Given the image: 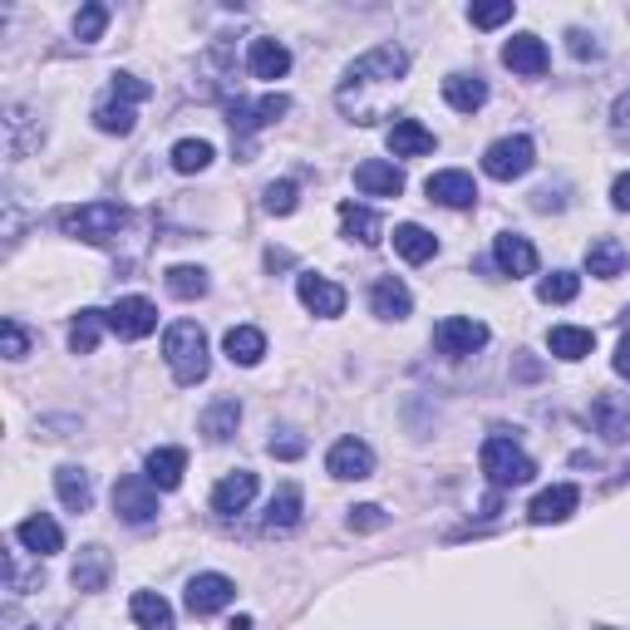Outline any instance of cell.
Segmentation results:
<instances>
[{
  "label": "cell",
  "instance_id": "28",
  "mask_svg": "<svg viewBox=\"0 0 630 630\" xmlns=\"http://www.w3.org/2000/svg\"><path fill=\"white\" fill-rule=\"evenodd\" d=\"M586 271H591V276H601V281L621 276V271H626V247L616 237H596L591 247H586Z\"/></svg>",
  "mask_w": 630,
  "mask_h": 630
},
{
  "label": "cell",
  "instance_id": "32",
  "mask_svg": "<svg viewBox=\"0 0 630 630\" xmlns=\"http://www.w3.org/2000/svg\"><path fill=\"white\" fill-rule=\"evenodd\" d=\"M296 528H301V488L286 482L267 508V532H296Z\"/></svg>",
  "mask_w": 630,
  "mask_h": 630
},
{
  "label": "cell",
  "instance_id": "48",
  "mask_svg": "<svg viewBox=\"0 0 630 630\" xmlns=\"http://www.w3.org/2000/svg\"><path fill=\"white\" fill-rule=\"evenodd\" d=\"M611 203H616V213H630V173H621L611 183Z\"/></svg>",
  "mask_w": 630,
  "mask_h": 630
},
{
  "label": "cell",
  "instance_id": "10",
  "mask_svg": "<svg viewBox=\"0 0 630 630\" xmlns=\"http://www.w3.org/2000/svg\"><path fill=\"white\" fill-rule=\"evenodd\" d=\"M109 330L119 340H143V335L158 330V306L149 296H123L119 306L109 311Z\"/></svg>",
  "mask_w": 630,
  "mask_h": 630
},
{
  "label": "cell",
  "instance_id": "30",
  "mask_svg": "<svg viewBox=\"0 0 630 630\" xmlns=\"http://www.w3.org/2000/svg\"><path fill=\"white\" fill-rule=\"evenodd\" d=\"M394 251L409 261V267H424V261L438 251V241L428 237L419 222H399V227H394Z\"/></svg>",
  "mask_w": 630,
  "mask_h": 630
},
{
  "label": "cell",
  "instance_id": "18",
  "mask_svg": "<svg viewBox=\"0 0 630 630\" xmlns=\"http://www.w3.org/2000/svg\"><path fill=\"white\" fill-rule=\"evenodd\" d=\"M355 187L365 197H399L404 193V173H399L390 158H370V163L355 167Z\"/></svg>",
  "mask_w": 630,
  "mask_h": 630
},
{
  "label": "cell",
  "instance_id": "2",
  "mask_svg": "<svg viewBox=\"0 0 630 630\" xmlns=\"http://www.w3.org/2000/svg\"><path fill=\"white\" fill-rule=\"evenodd\" d=\"M129 222V207L123 203H79V207H65L59 213V232L75 237V241H109L119 237V227Z\"/></svg>",
  "mask_w": 630,
  "mask_h": 630
},
{
  "label": "cell",
  "instance_id": "46",
  "mask_svg": "<svg viewBox=\"0 0 630 630\" xmlns=\"http://www.w3.org/2000/svg\"><path fill=\"white\" fill-rule=\"evenodd\" d=\"M384 508H374V502H365V508H350V528L355 532H380L384 528Z\"/></svg>",
  "mask_w": 630,
  "mask_h": 630
},
{
  "label": "cell",
  "instance_id": "36",
  "mask_svg": "<svg viewBox=\"0 0 630 630\" xmlns=\"http://www.w3.org/2000/svg\"><path fill=\"white\" fill-rule=\"evenodd\" d=\"M237 424H241V404H237V399H217V404L203 414V434L213 438V444H227V438L237 434Z\"/></svg>",
  "mask_w": 630,
  "mask_h": 630
},
{
  "label": "cell",
  "instance_id": "1",
  "mask_svg": "<svg viewBox=\"0 0 630 630\" xmlns=\"http://www.w3.org/2000/svg\"><path fill=\"white\" fill-rule=\"evenodd\" d=\"M163 360L173 370L177 384H203L213 370V355H207V335L197 321H173L163 330Z\"/></svg>",
  "mask_w": 630,
  "mask_h": 630
},
{
  "label": "cell",
  "instance_id": "9",
  "mask_svg": "<svg viewBox=\"0 0 630 630\" xmlns=\"http://www.w3.org/2000/svg\"><path fill=\"white\" fill-rule=\"evenodd\" d=\"M232 601H237V582L232 576H222V572H203V576L187 582V611L193 616H217Z\"/></svg>",
  "mask_w": 630,
  "mask_h": 630
},
{
  "label": "cell",
  "instance_id": "21",
  "mask_svg": "<svg viewBox=\"0 0 630 630\" xmlns=\"http://www.w3.org/2000/svg\"><path fill=\"white\" fill-rule=\"evenodd\" d=\"M40 143H45V123L30 129V109H25V104H10V109H6V153L25 158L30 149H40Z\"/></svg>",
  "mask_w": 630,
  "mask_h": 630
},
{
  "label": "cell",
  "instance_id": "23",
  "mask_svg": "<svg viewBox=\"0 0 630 630\" xmlns=\"http://www.w3.org/2000/svg\"><path fill=\"white\" fill-rule=\"evenodd\" d=\"M434 149H438V139L419 119H394V129H390V153L394 158H424Z\"/></svg>",
  "mask_w": 630,
  "mask_h": 630
},
{
  "label": "cell",
  "instance_id": "47",
  "mask_svg": "<svg viewBox=\"0 0 630 630\" xmlns=\"http://www.w3.org/2000/svg\"><path fill=\"white\" fill-rule=\"evenodd\" d=\"M566 50H572L576 59H596V55H601L596 35H586V30H566Z\"/></svg>",
  "mask_w": 630,
  "mask_h": 630
},
{
  "label": "cell",
  "instance_id": "12",
  "mask_svg": "<svg viewBox=\"0 0 630 630\" xmlns=\"http://www.w3.org/2000/svg\"><path fill=\"white\" fill-rule=\"evenodd\" d=\"M424 193L434 197L438 207H454V213H464V207L478 203V183H472L468 173H458V167H444V173H434L424 183Z\"/></svg>",
  "mask_w": 630,
  "mask_h": 630
},
{
  "label": "cell",
  "instance_id": "34",
  "mask_svg": "<svg viewBox=\"0 0 630 630\" xmlns=\"http://www.w3.org/2000/svg\"><path fill=\"white\" fill-rule=\"evenodd\" d=\"M94 129L99 133H113V139H129L133 133V104H123V99H104V104H94Z\"/></svg>",
  "mask_w": 630,
  "mask_h": 630
},
{
  "label": "cell",
  "instance_id": "29",
  "mask_svg": "<svg viewBox=\"0 0 630 630\" xmlns=\"http://www.w3.org/2000/svg\"><path fill=\"white\" fill-rule=\"evenodd\" d=\"M444 99H448V109L472 113V109H482V104H488V84H482L478 75H448L444 79Z\"/></svg>",
  "mask_w": 630,
  "mask_h": 630
},
{
  "label": "cell",
  "instance_id": "19",
  "mask_svg": "<svg viewBox=\"0 0 630 630\" xmlns=\"http://www.w3.org/2000/svg\"><path fill=\"white\" fill-rule=\"evenodd\" d=\"M492 257H498L502 276H532V271H537V247L522 232H502L492 241Z\"/></svg>",
  "mask_w": 630,
  "mask_h": 630
},
{
  "label": "cell",
  "instance_id": "31",
  "mask_svg": "<svg viewBox=\"0 0 630 630\" xmlns=\"http://www.w3.org/2000/svg\"><path fill=\"white\" fill-rule=\"evenodd\" d=\"M340 227H345V237L365 241V247H374L380 232H384L380 213H370V207H360V203H340Z\"/></svg>",
  "mask_w": 630,
  "mask_h": 630
},
{
  "label": "cell",
  "instance_id": "8",
  "mask_svg": "<svg viewBox=\"0 0 630 630\" xmlns=\"http://www.w3.org/2000/svg\"><path fill=\"white\" fill-rule=\"evenodd\" d=\"M325 472L340 482H360L374 472V448L365 438H335L330 454H325Z\"/></svg>",
  "mask_w": 630,
  "mask_h": 630
},
{
  "label": "cell",
  "instance_id": "33",
  "mask_svg": "<svg viewBox=\"0 0 630 630\" xmlns=\"http://www.w3.org/2000/svg\"><path fill=\"white\" fill-rule=\"evenodd\" d=\"M129 611H133V621H139L143 630H173V606H167L158 591H133Z\"/></svg>",
  "mask_w": 630,
  "mask_h": 630
},
{
  "label": "cell",
  "instance_id": "16",
  "mask_svg": "<svg viewBox=\"0 0 630 630\" xmlns=\"http://www.w3.org/2000/svg\"><path fill=\"white\" fill-rule=\"evenodd\" d=\"M251 498H257V472L237 468V472H227V478L213 488V512L232 518V512H247L251 508Z\"/></svg>",
  "mask_w": 630,
  "mask_h": 630
},
{
  "label": "cell",
  "instance_id": "22",
  "mask_svg": "<svg viewBox=\"0 0 630 630\" xmlns=\"http://www.w3.org/2000/svg\"><path fill=\"white\" fill-rule=\"evenodd\" d=\"M370 306L380 321H404V315L414 311V296H409V286L399 276H380L370 291Z\"/></svg>",
  "mask_w": 630,
  "mask_h": 630
},
{
  "label": "cell",
  "instance_id": "27",
  "mask_svg": "<svg viewBox=\"0 0 630 630\" xmlns=\"http://www.w3.org/2000/svg\"><path fill=\"white\" fill-rule=\"evenodd\" d=\"M547 350L556 355V360H586V355L596 350V335L582 330V325H552Z\"/></svg>",
  "mask_w": 630,
  "mask_h": 630
},
{
  "label": "cell",
  "instance_id": "3",
  "mask_svg": "<svg viewBox=\"0 0 630 630\" xmlns=\"http://www.w3.org/2000/svg\"><path fill=\"white\" fill-rule=\"evenodd\" d=\"M482 472H488L492 488H522V482L537 478V464H532V458L522 454L512 438L492 434L488 444H482Z\"/></svg>",
  "mask_w": 630,
  "mask_h": 630
},
{
  "label": "cell",
  "instance_id": "41",
  "mask_svg": "<svg viewBox=\"0 0 630 630\" xmlns=\"http://www.w3.org/2000/svg\"><path fill=\"white\" fill-rule=\"evenodd\" d=\"M104 25H109V6L94 0V6H84L75 15V40H79V45H94V40L104 35Z\"/></svg>",
  "mask_w": 630,
  "mask_h": 630
},
{
  "label": "cell",
  "instance_id": "40",
  "mask_svg": "<svg viewBox=\"0 0 630 630\" xmlns=\"http://www.w3.org/2000/svg\"><path fill=\"white\" fill-rule=\"evenodd\" d=\"M576 291H582V276H576V271H552V276H542L537 296L547 301V306H566V301H576Z\"/></svg>",
  "mask_w": 630,
  "mask_h": 630
},
{
  "label": "cell",
  "instance_id": "25",
  "mask_svg": "<svg viewBox=\"0 0 630 630\" xmlns=\"http://www.w3.org/2000/svg\"><path fill=\"white\" fill-rule=\"evenodd\" d=\"M143 472H149V482L158 492H173L177 482H183V472H187V454H183V448H153Z\"/></svg>",
  "mask_w": 630,
  "mask_h": 630
},
{
  "label": "cell",
  "instance_id": "6",
  "mask_svg": "<svg viewBox=\"0 0 630 630\" xmlns=\"http://www.w3.org/2000/svg\"><path fill=\"white\" fill-rule=\"evenodd\" d=\"M113 512L129 528H143V522L158 518V488L149 482V472H129V478L113 482Z\"/></svg>",
  "mask_w": 630,
  "mask_h": 630
},
{
  "label": "cell",
  "instance_id": "26",
  "mask_svg": "<svg viewBox=\"0 0 630 630\" xmlns=\"http://www.w3.org/2000/svg\"><path fill=\"white\" fill-rule=\"evenodd\" d=\"M55 492H59V502H65L69 512H89V502H94V482L79 464L55 468Z\"/></svg>",
  "mask_w": 630,
  "mask_h": 630
},
{
  "label": "cell",
  "instance_id": "4",
  "mask_svg": "<svg viewBox=\"0 0 630 630\" xmlns=\"http://www.w3.org/2000/svg\"><path fill=\"white\" fill-rule=\"evenodd\" d=\"M409 75V55L399 45H380V50H370V55H360L350 69H345V89L340 94H350V89H360V84H399Z\"/></svg>",
  "mask_w": 630,
  "mask_h": 630
},
{
  "label": "cell",
  "instance_id": "37",
  "mask_svg": "<svg viewBox=\"0 0 630 630\" xmlns=\"http://www.w3.org/2000/svg\"><path fill=\"white\" fill-rule=\"evenodd\" d=\"M104 325H109V311H79L75 325H69V350H75V355H94Z\"/></svg>",
  "mask_w": 630,
  "mask_h": 630
},
{
  "label": "cell",
  "instance_id": "35",
  "mask_svg": "<svg viewBox=\"0 0 630 630\" xmlns=\"http://www.w3.org/2000/svg\"><path fill=\"white\" fill-rule=\"evenodd\" d=\"M69 576H75L79 591H104V582H109V552H104V547H84Z\"/></svg>",
  "mask_w": 630,
  "mask_h": 630
},
{
  "label": "cell",
  "instance_id": "24",
  "mask_svg": "<svg viewBox=\"0 0 630 630\" xmlns=\"http://www.w3.org/2000/svg\"><path fill=\"white\" fill-rule=\"evenodd\" d=\"M227 360L241 365V370H251V365H261V355H267V335L257 330V325H232L222 340Z\"/></svg>",
  "mask_w": 630,
  "mask_h": 630
},
{
  "label": "cell",
  "instance_id": "17",
  "mask_svg": "<svg viewBox=\"0 0 630 630\" xmlns=\"http://www.w3.org/2000/svg\"><path fill=\"white\" fill-rule=\"evenodd\" d=\"M502 65L512 69V75H547V45H542L537 35H512L508 45H502Z\"/></svg>",
  "mask_w": 630,
  "mask_h": 630
},
{
  "label": "cell",
  "instance_id": "45",
  "mask_svg": "<svg viewBox=\"0 0 630 630\" xmlns=\"http://www.w3.org/2000/svg\"><path fill=\"white\" fill-rule=\"evenodd\" d=\"M0 340H6V360H25L30 350V335L20 321H0Z\"/></svg>",
  "mask_w": 630,
  "mask_h": 630
},
{
  "label": "cell",
  "instance_id": "49",
  "mask_svg": "<svg viewBox=\"0 0 630 630\" xmlns=\"http://www.w3.org/2000/svg\"><path fill=\"white\" fill-rule=\"evenodd\" d=\"M616 374H621V380H630V335L621 345H616Z\"/></svg>",
  "mask_w": 630,
  "mask_h": 630
},
{
  "label": "cell",
  "instance_id": "44",
  "mask_svg": "<svg viewBox=\"0 0 630 630\" xmlns=\"http://www.w3.org/2000/svg\"><path fill=\"white\" fill-rule=\"evenodd\" d=\"M109 94H113V99H123V104H143L153 89H149V79H139V75H113Z\"/></svg>",
  "mask_w": 630,
  "mask_h": 630
},
{
  "label": "cell",
  "instance_id": "13",
  "mask_svg": "<svg viewBox=\"0 0 630 630\" xmlns=\"http://www.w3.org/2000/svg\"><path fill=\"white\" fill-rule=\"evenodd\" d=\"M281 113H291V99H286V94H261L257 104L237 99V104H232V129H237V133H257V129H267V123H276Z\"/></svg>",
  "mask_w": 630,
  "mask_h": 630
},
{
  "label": "cell",
  "instance_id": "7",
  "mask_svg": "<svg viewBox=\"0 0 630 630\" xmlns=\"http://www.w3.org/2000/svg\"><path fill=\"white\" fill-rule=\"evenodd\" d=\"M434 345L448 355V360H464V355H472V350H482V345H488V325L472 321V315H448V321H438Z\"/></svg>",
  "mask_w": 630,
  "mask_h": 630
},
{
  "label": "cell",
  "instance_id": "51",
  "mask_svg": "<svg viewBox=\"0 0 630 630\" xmlns=\"http://www.w3.org/2000/svg\"><path fill=\"white\" fill-rule=\"evenodd\" d=\"M232 630H251V616H237V621H232Z\"/></svg>",
  "mask_w": 630,
  "mask_h": 630
},
{
  "label": "cell",
  "instance_id": "52",
  "mask_svg": "<svg viewBox=\"0 0 630 630\" xmlns=\"http://www.w3.org/2000/svg\"><path fill=\"white\" fill-rule=\"evenodd\" d=\"M626 315H630V311H626Z\"/></svg>",
  "mask_w": 630,
  "mask_h": 630
},
{
  "label": "cell",
  "instance_id": "15",
  "mask_svg": "<svg viewBox=\"0 0 630 630\" xmlns=\"http://www.w3.org/2000/svg\"><path fill=\"white\" fill-rule=\"evenodd\" d=\"M576 502H582V492H576L572 482H556V488H542L537 498H532L528 518L537 522V528H552V522H566V518H572Z\"/></svg>",
  "mask_w": 630,
  "mask_h": 630
},
{
  "label": "cell",
  "instance_id": "43",
  "mask_svg": "<svg viewBox=\"0 0 630 630\" xmlns=\"http://www.w3.org/2000/svg\"><path fill=\"white\" fill-rule=\"evenodd\" d=\"M468 20L478 30H498V25H508L512 20V0H498V6H472L468 10Z\"/></svg>",
  "mask_w": 630,
  "mask_h": 630
},
{
  "label": "cell",
  "instance_id": "38",
  "mask_svg": "<svg viewBox=\"0 0 630 630\" xmlns=\"http://www.w3.org/2000/svg\"><path fill=\"white\" fill-rule=\"evenodd\" d=\"M163 281L177 301H203L207 296V271L203 267H167Z\"/></svg>",
  "mask_w": 630,
  "mask_h": 630
},
{
  "label": "cell",
  "instance_id": "20",
  "mask_svg": "<svg viewBox=\"0 0 630 630\" xmlns=\"http://www.w3.org/2000/svg\"><path fill=\"white\" fill-rule=\"evenodd\" d=\"M15 542H20L25 552H35V556H55L59 547H65V532H59L55 518L35 512V518H25V522L15 528Z\"/></svg>",
  "mask_w": 630,
  "mask_h": 630
},
{
  "label": "cell",
  "instance_id": "39",
  "mask_svg": "<svg viewBox=\"0 0 630 630\" xmlns=\"http://www.w3.org/2000/svg\"><path fill=\"white\" fill-rule=\"evenodd\" d=\"M173 167L177 173H203L207 163H213V143L207 139H183V143H173Z\"/></svg>",
  "mask_w": 630,
  "mask_h": 630
},
{
  "label": "cell",
  "instance_id": "14",
  "mask_svg": "<svg viewBox=\"0 0 630 630\" xmlns=\"http://www.w3.org/2000/svg\"><path fill=\"white\" fill-rule=\"evenodd\" d=\"M247 69L257 79H286L291 75V50L281 45V40H271V35H257L247 45Z\"/></svg>",
  "mask_w": 630,
  "mask_h": 630
},
{
  "label": "cell",
  "instance_id": "11",
  "mask_svg": "<svg viewBox=\"0 0 630 630\" xmlns=\"http://www.w3.org/2000/svg\"><path fill=\"white\" fill-rule=\"evenodd\" d=\"M296 296H301V306H306L311 315H321V321H335V315H345V291L335 286L330 276L301 271V276H296Z\"/></svg>",
  "mask_w": 630,
  "mask_h": 630
},
{
  "label": "cell",
  "instance_id": "50",
  "mask_svg": "<svg viewBox=\"0 0 630 630\" xmlns=\"http://www.w3.org/2000/svg\"><path fill=\"white\" fill-rule=\"evenodd\" d=\"M271 454L296 458V454H301V438H271Z\"/></svg>",
  "mask_w": 630,
  "mask_h": 630
},
{
  "label": "cell",
  "instance_id": "5",
  "mask_svg": "<svg viewBox=\"0 0 630 630\" xmlns=\"http://www.w3.org/2000/svg\"><path fill=\"white\" fill-rule=\"evenodd\" d=\"M532 163H537V149H532V139H498L488 143V153H482V173L492 177V183H518V177L532 173Z\"/></svg>",
  "mask_w": 630,
  "mask_h": 630
},
{
  "label": "cell",
  "instance_id": "42",
  "mask_svg": "<svg viewBox=\"0 0 630 630\" xmlns=\"http://www.w3.org/2000/svg\"><path fill=\"white\" fill-rule=\"evenodd\" d=\"M296 183H271L267 187V193H261V207H267V213L271 217H291V213H296Z\"/></svg>",
  "mask_w": 630,
  "mask_h": 630
}]
</instances>
